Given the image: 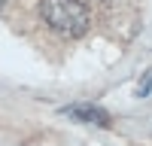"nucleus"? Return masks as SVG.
I'll return each instance as SVG.
<instances>
[{"label": "nucleus", "instance_id": "20e7f679", "mask_svg": "<svg viewBox=\"0 0 152 146\" xmlns=\"http://www.w3.org/2000/svg\"><path fill=\"white\" fill-rule=\"evenodd\" d=\"M3 3H6V0H0V12H3Z\"/></svg>", "mask_w": 152, "mask_h": 146}, {"label": "nucleus", "instance_id": "f03ea898", "mask_svg": "<svg viewBox=\"0 0 152 146\" xmlns=\"http://www.w3.org/2000/svg\"><path fill=\"white\" fill-rule=\"evenodd\" d=\"M64 116L76 119V122H85V125H97V128H110V113L104 107H94V104H70L61 110Z\"/></svg>", "mask_w": 152, "mask_h": 146}, {"label": "nucleus", "instance_id": "f257e3e1", "mask_svg": "<svg viewBox=\"0 0 152 146\" xmlns=\"http://www.w3.org/2000/svg\"><path fill=\"white\" fill-rule=\"evenodd\" d=\"M40 18L61 36H82L91 24L82 0H40Z\"/></svg>", "mask_w": 152, "mask_h": 146}, {"label": "nucleus", "instance_id": "7ed1b4c3", "mask_svg": "<svg viewBox=\"0 0 152 146\" xmlns=\"http://www.w3.org/2000/svg\"><path fill=\"white\" fill-rule=\"evenodd\" d=\"M149 88H152V70H149L146 76H143V82L137 85V94H149Z\"/></svg>", "mask_w": 152, "mask_h": 146}]
</instances>
